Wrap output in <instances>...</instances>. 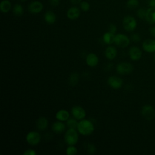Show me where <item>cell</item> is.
I'll use <instances>...</instances> for the list:
<instances>
[{"label": "cell", "mask_w": 155, "mask_h": 155, "mask_svg": "<svg viewBox=\"0 0 155 155\" xmlns=\"http://www.w3.org/2000/svg\"><path fill=\"white\" fill-rule=\"evenodd\" d=\"M154 61L155 62V53H154Z\"/></svg>", "instance_id": "f35d334b"}, {"label": "cell", "mask_w": 155, "mask_h": 155, "mask_svg": "<svg viewBox=\"0 0 155 155\" xmlns=\"http://www.w3.org/2000/svg\"><path fill=\"white\" fill-rule=\"evenodd\" d=\"M56 119L60 121H67L70 117V114L68 111L64 109H61L58 111L55 114Z\"/></svg>", "instance_id": "d6986e66"}, {"label": "cell", "mask_w": 155, "mask_h": 155, "mask_svg": "<svg viewBox=\"0 0 155 155\" xmlns=\"http://www.w3.org/2000/svg\"><path fill=\"white\" fill-rule=\"evenodd\" d=\"M146 12L147 9L144 8H139L136 12L137 16L141 19H145V15H146Z\"/></svg>", "instance_id": "83f0119b"}, {"label": "cell", "mask_w": 155, "mask_h": 155, "mask_svg": "<svg viewBox=\"0 0 155 155\" xmlns=\"http://www.w3.org/2000/svg\"><path fill=\"white\" fill-rule=\"evenodd\" d=\"M108 31L113 33V34H115L117 31V27L115 24H111L110 25H109V27H108Z\"/></svg>", "instance_id": "1f68e13d"}, {"label": "cell", "mask_w": 155, "mask_h": 155, "mask_svg": "<svg viewBox=\"0 0 155 155\" xmlns=\"http://www.w3.org/2000/svg\"><path fill=\"white\" fill-rule=\"evenodd\" d=\"M77 130L83 136H89L94 131V126L90 120L83 119L78 122Z\"/></svg>", "instance_id": "6da1fadb"}, {"label": "cell", "mask_w": 155, "mask_h": 155, "mask_svg": "<svg viewBox=\"0 0 155 155\" xmlns=\"http://www.w3.org/2000/svg\"><path fill=\"white\" fill-rule=\"evenodd\" d=\"M64 140L68 145H76L79 140V135L76 129L68 128L65 133Z\"/></svg>", "instance_id": "7a4b0ae2"}, {"label": "cell", "mask_w": 155, "mask_h": 155, "mask_svg": "<svg viewBox=\"0 0 155 155\" xmlns=\"http://www.w3.org/2000/svg\"><path fill=\"white\" fill-rule=\"evenodd\" d=\"M140 113L142 117L147 120H151L155 117V109L150 104L144 105L141 108Z\"/></svg>", "instance_id": "5b68a950"}, {"label": "cell", "mask_w": 155, "mask_h": 155, "mask_svg": "<svg viewBox=\"0 0 155 155\" xmlns=\"http://www.w3.org/2000/svg\"><path fill=\"white\" fill-rule=\"evenodd\" d=\"M142 48L147 53H155V39H147L144 40L142 44Z\"/></svg>", "instance_id": "8fae6325"}, {"label": "cell", "mask_w": 155, "mask_h": 155, "mask_svg": "<svg viewBox=\"0 0 155 155\" xmlns=\"http://www.w3.org/2000/svg\"><path fill=\"white\" fill-rule=\"evenodd\" d=\"M114 43L119 47L125 48L130 45V39L124 34L118 33L115 35Z\"/></svg>", "instance_id": "8992f818"}, {"label": "cell", "mask_w": 155, "mask_h": 155, "mask_svg": "<svg viewBox=\"0 0 155 155\" xmlns=\"http://www.w3.org/2000/svg\"><path fill=\"white\" fill-rule=\"evenodd\" d=\"M44 18L45 21L47 24H53L56 22V16L53 12H52L51 10H48L45 13Z\"/></svg>", "instance_id": "ffe728a7"}, {"label": "cell", "mask_w": 155, "mask_h": 155, "mask_svg": "<svg viewBox=\"0 0 155 155\" xmlns=\"http://www.w3.org/2000/svg\"><path fill=\"white\" fill-rule=\"evenodd\" d=\"M149 32L151 36H153L154 38H155V25L152 26L149 29Z\"/></svg>", "instance_id": "e575fe53"}, {"label": "cell", "mask_w": 155, "mask_h": 155, "mask_svg": "<svg viewBox=\"0 0 155 155\" xmlns=\"http://www.w3.org/2000/svg\"><path fill=\"white\" fill-rule=\"evenodd\" d=\"M44 8L42 3L39 1H33L28 5V10L32 14H38L41 13Z\"/></svg>", "instance_id": "30bf717a"}, {"label": "cell", "mask_w": 155, "mask_h": 155, "mask_svg": "<svg viewBox=\"0 0 155 155\" xmlns=\"http://www.w3.org/2000/svg\"><path fill=\"white\" fill-rule=\"evenodd\" d=\"M70 1L71 2V4L76 5L78 4H80V2L82 1L81 0H70Z\"/></svg>", "instance_id": "8d00e7d4"}, {"label": "cell", "mask_w": 155, "mask_h": 155, "mask_svg": "<svg viewBox=\"0 0 155 155\" xmlns=\"http://www.w3.org/2000/svg\"><path fill=\"white\" fill-rule=\"evenodd\" d=\"M145 20L150 24H155V7H150L147 9Z\"/></svg>", "instance_id": "9a60e30c"}, {"label": "cell", "mask_w": 155, "mask_h": 155, "mask_svg": "<svg viewBox=\"0 0 155 155\" xmlns=\"http://www.w3.org/2000/svg\"><path fill=\"white\" fill-rule=\"evenodd\" d=\"M13 13L15 16H22L24 13V8L22 5L20 4H16L13 7Z\"/></svg>", "instance_id": "cb8c5ba5"}, {"label": "cell", "mask_w": 155, "mask_h": 155, "mask_svg": "<svg viewBox=\"0 0 155 155\" xmlns=\"http://www.w3.org/2000/svg\"><path fill=\"white\" fill-rule=\"evenodd\" d=\"M148 5L149 7H155V0H149Z\"/></svg>", "instance_id": "d590c367"}, {"label": "cell", "mask_w": 155, "mask_h": 155, "mask_svg": "<svg viewBox=\"0 0 155 155\" xmlns=\"http://www.w3.org/2000/svg\"><path fill=\"white\" fill-rule=\"evenodd\" d=\"M66 125L62 121L58 120L54 122L51 125V130L56 133H62L66 128Z\"/></svg>", "instance_id": "2e32d148"}, {"label": "cell", "mask_w": 155, "mask_h": 155, "mask_svg": "<svg viewBox=\"0 0 155 155\" xmlns=\"http://www.w3.org/2000/svg\"><path fill=\"white\" fill-rule=\"evenodd\" d=\"M116 70L117 72L121 75H127L132 73L134 70V67L129 62H122L116 65Z\"/></svg>", "instance_id": "277c9868"}, {"label": "cell", "mask_w": 155, "mask_h": 155, "mask_svg": "<svg viewBox=\"0 0 155 155\" xmlns=\"http://www.w3.org/2000/svg\"><path fill=\"white\" fill-rule=\"evenodd\" d=\"M128 55L130 58L134 61H138L142 56V51L140 48L137 46H133L128 50Z\"/></svg>", "instance_id": "7c38bea8"}, {"label": "cell", "mask_w": 155, "mask_h": 155, "mask_svg": "<svg viewBox=\"0 0 155 155\" xmlns=\"http://www.w3.org/2000/svg\"><path fill=\"white\" fill-rule=\"evenodd\" d=\"M114 38H115V35L108 31L105 32L103 36H102V41L103 42L106 44H111L113 42H114Z\"/></svg>", "instance_id": "44dd1931"}, {"label": "cell", "mask_w": 155, "mask_h": 155, "mask_svg": "<svg viewBox=\"0 0 155 155\" xmlns=\"http://www.w3.org/2000/svg\"><path fill=\"white\" fill-rule=\"evenodd\" d=\"M85 62L89 67H96L99 63V58L96 54L93 53H90L87 55L85 58Z\"/></svg>", "instance_id": "4fadbf2b"}, {"label": "cell", "mask_w": 155, "mask_h": 155, "mask_svg": "<svg viewBox=\"0 0 155 155\" xmlns=\"http://www.w3.org/2000/svg\"><path fill=\"white\" fill-rule=\"evenodd\" d=\"M65 153L67 155H75L78 153V149L74 145H68L65 150Z\"/></svg>", "instance_id": "4316f807"}, {"label": "cell", "mask_w": 155, "mask_h": 155, "mask_svg": "<svg viewBox=\"0 0 155 155\" xmlns=\"http://www.w3.org/2000/svg\"><path fill=\"white\" fill-rule=\"evenodd\" d=\"M105 56L109 60L114 59L117 54V51L114 46H108L105 50Z\"/></svg>", "instance_id": "e0dca14e"}, {"label": "cell", "mask_w": 155, "mask_h": 155, "mask_svg": "<svg viewBox=\"0 0 155 155\" xmlns=\"http://www.w3.org/2000/svg\"><path fill=\"white\" fill-rule=\"evenodd\" d=\"M154 76H155V72H154Z\"/></svg>", "instance_id": "ab89813d"}, {"label": "cell", "mask_w": 155, "mask_h": 155, "mask_svg": "<svg viewBox=\"0 0 155 155\" xmlns=\"http://www.w3.org/2000/svg\"><path fill=\"white\" fill-rule=\"evenodd\" d=\"M79 5H80V8L84 12H88L90 8V4L85 1H81L79 4Z\"/></svg>", "instance_id": "f1b7e54d"}, {"label": "cell", "mask_w": 155, "mask_h": 155, "mask_svg": "<svg viewBox=\"0 0 155 155\" xmlns=\"http://www.w3.org/2000/svg\"><path fill=\"white\" fill-rule=\"evenodd\" d=\"M107 83L111 88L114 90H118L122 87L123 80L118 76H110L107 79Z\"/></svg>", "instance_id": "9c48e42d"}, {"label": "cell", "mask_w": 155, "mask_h": 155, "mask_svg": "<svg viewBox=\"0 0 155 155\" xmlns=\"http://www.w3.org/2000/svg\"><path fill=\"white\" fill-rule=\"evenodd\" d=\"M139 5V0H128L127 1V7L131 10L136 8Z\"/></svg>", "instance_id": "484cf974"}, {"label": "cell", "mask_w": 155, "mask_h": 155, "mask_svg": "<svg viewBox=\"0 0 155 155\" xmlns=\"http://www.w3.org/2000/svg\"><path fill=\"white\" fill-rule=\"evenodd\" d=\"M24 155H36V152L33 149H28L23 153Z\"/></svg>", "instance_id": "d6a6232c"}, {"label": "cell", "mask_w": 155, "mask_h": 155, "mask_svg": "<svg viewBox=\"0 0 155 155\" xmlns=\"http://www.w3.org/2000/svg\"><path fill=\"white\" fill-rule=\"evenodd\" d=\"M48 125V122L47 118H45L44 116L39 117L36 122V128L41 130V131H44L45 129L47 128Z\"/></svg>", "instance_id": "ac0fdd59"}, {"label": "cell", "mask_w": 155, "mask_h": 155, "mask_svg": "<svg viewBox=\"0 0 155 155\" xmlns=\"http://www.w3.org/2000/svg\"><path fill=\"white\" fill-rule=\"evenodd\" d=\"M21 2H25V1H26L27 0H19Z\"/></svg>", "instance_id": "74e56055"}, {"label": "cell", "mask_w": 155, "mask_h": 155, "mask_svg": "<svg viewBox=\"0 0 155 155\" xmlns=\"http://www.w3.org/2000/svg\"><path fill=\"white\" fill-rule=\"evenodd\" d=\"M81 14L80 9L76 7H71L68 9L66 15L67 17L71 20L78 19Z\"/></svg>", "instance_id": "5bb4252c"}, {"label": "cell", "mask_w": 155, "mask_h": 155, "mask_svg": "<svg viewBox=\"0 0 155 155\" xmlns=\"http://www.w3.org/2000/svg\"><path fill=\"white\" fill-rule=\"evenodd\" d=\"M87 149L88 154H94L96 151V148L95 145L91 143H88L87 145Z\"/></svg>", "instance_id": "f546056e"}, {"label": "cell", "mask_w": 155, "mask_h": 155, "mask_svg": "<svg viewBox=\"0 0 155 155\" xmlns=\"http://www.w3.org/2000/svg\"><path fill=\"white\" fill-rule=\"evenodd\" d=\"M25 139L29 145L31 146H35L37 145L41 142V136L38 132L31 131L27 134Z\"/></svg>", "instance_id": "52a82bcc"}, {"label": "cell", "mask_w": 155, "mask_h": 155, "mask_svg": "<svg viewBox=\"0 0 155 155\" xmlns=\"http://www.w3.org/2000/svg\"><path fill=\"white\" fill-rule=\"evenodd\" d=\"M137 21L132 16L127 15L124 17L122 19V26L127 31L131 32L134 31L137 27Z\"/></svg>", "instance_id": "3957f363"}, {"label": "cell", "mask_w": 155, "mask_h": 155, "mask_svg": "<svg viewBox=\"0 0 155 155\" xmlns=\"http://www.w3.org/2000/svg\"><path fill=\"white\" fill-rule=\"evenodd\" d=\"M131 40L134 42H139L141 40V37L139 33H135L131 35Z\"/></svg>", "instance_id": "4dcf8cb0"}, {"label": "cell", "mask_w": 155, "mask_h": 155, "mask_svg": "<svg viewBox=\"0 0 155 155\" xmlns=\"http://www.w3.org/2000/svg\"><path fill=\"white\" fill-rule=\"evenodd\" d=\"M49 3L53 7H56L59 4V0H48Z\"/></svg>", "instance_id": "836d02e7"}, {"label": "cell", "mask_w": 155, "mask_h": 155, "mask_svg": "<svg viewBox=\"0 0 155 155\" xmlns=\"http://www.w3.org/2000/svg\"><path fill=\"white\" fill-rule=\"evenodd\" d=\"M79 80V75L77 73H71L68 78V83L71 86H75L77 85Z\"/></svg>", "instance_id": "603a6c76"}, {"label": "cell", "mask_w": 155, "mask_h": 155, "mask_svg": "<svg viewBox=\"0 0 155 155\" xmlns=\"http://www.w3.org/2000/svg\"><path fill=\"white\" fill-rule=\"evenodd\" d=\"M78 125V122L77 119L74 118H69L66 121V125L68 128H73L77 130V127Z\"/></svg>", "instance_id": "d4e9b609"}, {"label": "cell", "mask_w": 155, "mask_h": 155, "mask_svg": "<svg viewBox=\"0 0 155 155\" xmlns=\"http://www.w3.org/2000/svg\"><path fill=\"white\" fill-rule=\"evenodd\" d=\"M12 8L11 2L9 0H3L0 3V10L3 13H7Z\"/></svg>", "instance_id": "7402d4cb"}, {"label": "cell", "mask_w": 155, "mask_h": 155, "mask_svg": "<svg viewBox=\"0 0 155 155\" xmlns=\"http://www.w3.org/2000/svg\"><path fill=\"white\" fill-rule=\"evenodd\" d=\"M71 113L73 117L77 120H82L86 116V111L83 107L79 105L73 106L71 109Z\"/></svg>", "instance_id": "ba28073f"}]
</instances>
